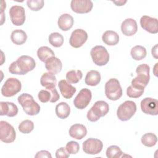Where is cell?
Masks as SVG:
<instances>
[{"instance_id":"obj_9","label":"cell","mask_w":158,"mask_h":158,"mask_svg":"<svg viewBox=\"0 0 158 158\" xmlns=\"http://www.w3.org/2000/svg\"><path fill=\"white\" fill-rule=\"evenodd\" d=\"M16 138L14 128L7 122H0V139L5 143H12Z\"/></svg>"},{"instance_id":"obj_20","label":"cell","mask_w":158,"mask_h":158,"mask_svg":"<svg viewBox=\"0 0 158 158\" xmlns=\"http://www.w3.org/2000/svg\"><path fill=\"white\" fill-rule=\"evenodd\" d=\"M45 67L46 70L53 74L59 73L62 68V64L57 57H52L45 62Z\"/></svg>"},{"instance_id":"obj_19","label":"cell","mask_w":158,"mask_h":158,"mask_svg":"<svg viewBox=\"0 0 158 158\" xmlns=\"http://www.w3.org/2000/svg\"><path fill=\"white\" fill-rule=\"evenodd\" d=\"M58 86L62 96L65 99L71 98L76 92V88L70 85L67 80H60Z\"/></svg>"},{"instance_id":"obj_12","label":"cell","mask_w":158,"mask_h":158,"mask_svg":"<svg viewBox=\"0 0 158 158\" xmlns=\"http://www.w3.org/2000/svg\"><path fill=\"white\" fill-rule=\"evenodd\" d=\"M9 15L12 23L16 26L22 25L25 21V11L21 6H13L10 8Z\"/></svg>"},{"instance_id":"obj_3","label":"cell","mask_w":158,"mask_h":158,"mask_svg":"<svg viewBox=\"0 0 158 158\" xmlns=\"http://www.w3.org/2000/svg\"><path fill=\"white\" fill-rule=\"evenodd\" d=\"M17 100L27 115L33 116L37 115L40 112V106L35 101L31 95L28 93H23L18 97Z\"/></svg>"},{"instance_id":"obj_11","label":"cell","mask_w":158,"mask_h":158,"mask_svg":"<svg viewBox=\"0 0 158 158\" xmlns=\"http://www.w3.org/2000/svg\"><path fill=\"white\" fill-rule=\"evenodd\" d=\"M92 98L91 91L88 88L81 89L73 100V104L76 108L83 109L88 106Z\"/></svg>"},{"instance_id":"obj_24","label":"cell","mask_w":158,"mask_h":158,"mask_svg":"<svg viewBox=\"0 0 158 158\" xmlns=\"http://www.w3.org/2000/svg\"><path fill=\"white\" fill-rule=\"evenodd\" d=\"M101 75L99 72L95 70L89 71L85 77V82L87 85L94 86L98 85L101 81Z\"/></svg>"},{"instance_id":"obj_13","label":"cell","mask_w":158,"mask_h":158,"mask_svg":"<svg viewBox=\"0 0 158 158\" xmlns=\"http://www.w3.org/2000/svg\"><path fill=\"white\" fill-rule=\"evenodd\" d=\"M88 40V34L83 29H76L71 33L69 43L71 46L78 48L82 46Z\"/></svg>"},{"instance_id":"obj_31","label":"cell","mask_w":158,"mask_h":158,"mask_svg":"<svg viewBox=\"0 0 158 158\" xmlns=\"http://www.w3.org/2000/svg\"><path fill=\"white\" fill-rule=\"evenodd\" d=\"M83 77L81 70H70L66 73V79L69 83H77Z\"/></svg>"},{"instance_id":"obj_16","label":"cell","mask_w":158,"mask_h":158,"mask_svg":"<svg viewBox=\"0 0 158 158\" xmlns=\"http://www.w3.org/2000/svg\"><path fill=\"white\" fill-rule=\"evenodd\" d=\"M140 25L144 30L150 33L156 34L158 32V23L156 18L143 15L140 19Z\"/></svg>"},{"instance_id":"obj_25","label":"cell","mask_w":158,"mask_h":158,"mask_svg":"<svg viewBox=\"0 0 158 158\" xmlns=\"http://www.w3.org/2000/svg\"><path fill=\"white\" fill-rule=\"evenodd\" d=\"M27 39L26 33L20 29L14 30L10 35V40L13 43L17 45H22L25 43Z\"/></svg>"},{"instance_id":"obj_41","label":"cell","mask_w":158,"mask_h":158,"mask_svg":"<svg viewBox=\"0 0 158 158\" xmlns=\"http://www.w3.org/2000/svg\"><path fill=\"white\" fill-rule=\"evenodd\" d=\"M35 158H40V157H48V158H51L52 156L50 154L49 152L46 150H42L40 151H38L36 154L35 156Z\"/></svg>"},{"instance_id":"obj_30","label":"cell","mask_w":158,"mask_h":158,"mask_svg":"<svg viewBox=\"0 0 158 158\" xmlns=\"http://www.w3.org/2000/svg\"><path fill=\"white\" fill-rule=\"evenodd\" d=\"M141 143L146 147H152L157 143V136L152 133H147L143 135L141 139Z\"/></svg>"},{"instance_id":"obj_2","label":"cell","mask_w":158,"mask_h":158,"mask_svg":"<svg viewBox=\"0 0 158 158\" xmlns=\"http://www.w3.org/2000/svg\"><path fill=\"white\" fill-rule=\"evenodd\" d=\"M149 70L150 67L148 64H143L138 65L136 69L138 75L132 80L131 85L135 88L144 90L149 81Z\"/></svg>"},{"instance_id":"obj_15","label":"cell","mask_w":158,"mask_h":158,"mask_svg":"<svg viewBox=\"0 0 158 158\" xmlns=\"http://www.w3.org/2000/svg\"><path fill=\"white\" fill-rule=\"evenodd\" d=\"M141 109L146 114L157 115L158 114L157 100L151 98H145L141 102Z\"/></svg>"},{"instance_id":"obj_22","label":"cell","mask_w":158,"mask_h":158,"mask_svg":"<svg viewBox=\"0 0 158 158\" xmlns=\"http://www.w3.org/2000/svg\"><path fill=\"white\" fill-rule=\"evenodd\" d=\"M73 18L69 14H63L58 19V27L62 31H68L73 25Z\"/></svg>"},{"instance_id":"obj_14","label":"cell","mask_w":158,"mask_h":158,"mask_svg":"<svg viewBox=\"0 0 158 158\" xmlns=\"http://www.w3.org/2000/svg\"><path fill=\"white\" fill-rule=\"evenodd\" d=\"M93 7V3L90 0H72L70 3L72 10L78 14L89 12Z\"/></svg>"},{"instance_id":"obj_17","label":"cell","mask_w":158,"mask_h":158,"mask_svg":"<svg viewBox=\"0 0 158 158\" xmlns=\"http://www.w3.org/2000/svg\"><path fill=\"white\" fill-rule=\"evenodd\" d=\"M122 33L127 36L134 35L138 30V25L136 20L133 19H127L123 21L121 25Z\"/></svg>"},{"instance_id":"obj_5","label":"cell","mask_w":158,"mask_h":158,"mask_svg":"<svg viewBox=\"0 0 158 158\" xmlns=\"http://www.w3.org/2000/svg\"><path fill=\"white\" fill-rule=\"evenodd\" d=\"M106 97L112 101H117L122 96V89L119 81L116 78L109 79L105 84Z\"/></svg>"},{"instance_id":"obj_35","label":"cell","mask_w":158,"mask_h":158,"mask_svg":"<svg viewBox=\"0 0 158 158\" xmlns=\"http://www.w3.org/2000/svg\"><path fill=\"white\" fill-rule=\"evenodd\" d=\"M43 0H28L27 1V6L33 11H38L41 9L44 6Z\"/></svg>"},{"instance_id":"obj_23","label":"cell","mask_w":158,"mask_h":158,"mask_svg":"<svg viewBox=\"0 0 158 158\" xmlns=\"http://www.w3.org/2000/svg\"><path fill=\"white\" fill-rule=\"evenodd\" d=\"M102 41L108 46L116 45L119 41V36L114 31L107 30L102 36Z\"/></svg>"},{"instance_id":"obj_36","label":"cell","mask_w":158,"mask_h":158,"mask_svg":"<svg viewBox=\"0 0 158 158\" xmlns=\"http://www.w3.org/2000/svg\"><path fill=\"white\" fill-rule=\"evenodd\" d=\"M144 93L143 89H139L133 87L131 85L129 86L127 89V94L128 97L131 98H138L142 96Z\"/></svg>"},{"instance_id":"obj_39","label":"cell","mask_w":158,"mask_h":158,"mask_svg":"<svg viewBox=\"0 0 158 158\" xmlns=\"http://www.w3.org/2000/svg\"><path fill=\"white\" fill-rule=\"evenodd\" d=\"M46 89L49 91L51 94V98L50 100L51 102H56L59 99L60 96L56 88V86H50L46 87Z\"/></svg>"},{"instance_id":"obj_38","label":"cell","mask_w":158,"mask_h":158,"mask_svg":"<svg viewBox=\"0 0 158 158\" xmlns=\"http://www.w3.org/2000/svg\"><path fill=\"white\" fill-rule=\"evenodd\" d=\"M38 97L41 102L46 103L48 101H50L51 98V94L50 91L47 89H41L38 93Z\"/></svg>"},{"instance_id":"obj_7","label":"cell","mask_w":158,"mask_h":158,"mask_svg":"<svg viewBox=\"0 0 158 158\" xmlns=\"http://www.w3.org/2000/svg\"><path fill=\"white\" fill-rule=\"evenodd\" d=\"M93 62L98 66H103L109 60V54L106 48L102 46L93 47L90 52Z\"/></svg>"},{"instance_id":"obj_6","label":"cell","mask_w":158,"mask_h":158,"mask_svg":"<svg viewBox=\"0 0 158 158\" xmlns=\"http://www.w3.org/2000/svg\"><path fill=\"white\" fill-rule=\"evenodd\" d=\"M136 111V105L132 101H126L121 104L117 110V115L119 120L127 121L134 115Z\"/></svg>"},{"instance_id":"obj_1","label":"cell","mask_w":158,"mask_h":158,"mask_svg":"<svg viewBox=\"0 0 158 158\" xmlns=\"http://www.w3.org/2000/svg\"><path fill=\"white\" fill-rule=\"evenodd\" d=\"M35 66V60L31 57L23 55L10 65L9 72L12 74L25 75L28 72L33 70Z\"/></svg>"},{"instance_id":"obj_37","label":"cell","mask_w":158,"mask_h":158,"mask_svg":"<svg viewBox=\"0 0 158 158\" xmlns=\"http://www.w3.org/2000/svg\"><path fill=\"white\" fill-rule=\"evenodd\" d=\"M65 149L69 154H75L79 151L80 146L77 142L71 141L67 143Z\"/></svg>"},{"instance_id":"obj_40","label":"cell","mask_w":158,"mask_h":158,"mask_svg":"<svg viewBox=\"0 0 158 158\" xmlns=\"http://www.w3.org/2000/svg\"><path fill=\"white\" fill-rule=\"evenodd\" d=\"M69 156L70 154H69L66 149L63 147L58 149L56 152V157L57 158H67Z\"/></svg>"},{"instance_id":"obj_18","label":"cell","mask_w":158,"mask_h":158,"mask_svg":"<svg viewBox=\"0 0 158 158\" xmlns=\"http://www.w3.org/2000/svg\"><path fill=\"white\" fill-rule=\"evenodd\" d=\"M1 112L0 115H7L8 117L15 116L19 111L17 106L13 102H1Z\"/></svg>"},{"instance_id":"obj_27","label":"cell","mask_w":158,"mask_h":158,"mask_svg":"<svg viewBox=\"0 0 158 158\" xmlns=\"http://www.w3.org/2000/svg\"><path fill=\"white\" fill-rule=\"evenodd\" d=\"M37 56L41 61L45 62L49 58L54 57V52L48 46H41L37 51Z\"/></svg>"},{"instance_id":"obj_10","label":"cell","mask_w":158,"mask_h":158,"mask_svg":"<svg viewBox=\"0 0 158 158\" xmlns=\"http://www.w3.org/2000/svg\"><path fill=\"white\" fill-rule=\"evenodd\" d=\"M102 148L103 143L98 139L90 138L83 143V151L88 154H98L102 151Z\"/></svg>"},{"instance_id":"obj_32","label":"cell","mask_w":158,"mask_h":158,"mask_svg":"<svg viewBox=\"0 0 158 158\" xmlns=\"http://www.w3.org/2000/svg\"><path fill=\"white\" fill-rule=\"evenodd\" d=\"M49 42L54 47L59 48L64 43L63 36L57 32H54L49 36Z\"/></svg>"},{"instance_id":"obj_28","label":"cell","mask_w":158,"mask_h":158,"mask_svg":"<svg viewBox=\"0 0 158 158\" xmlns=\"http://www.w3.org/2000/svg\"><path fill=\"white\" fill-rule=\"evenodd\" d=\"M130 54L134 60H140L143 59L146 56L147 51L144 47L140 45H137L134 46L131 49Z\"/></svg>"},{"instance_id":"obj_29","label":"cell","mask_w":158,"mask_h":158,"mask_svg":"<svg viewBox=\"0 0 158 158\" xmlns=\"http://www.w3.org/2000/svg\"><path fill=\"white\" fill-rule=\"evenodd\" d=\"M40 83L41 85L45 88L50 86H56L57 79L54 74L50 72H46L43 73L41 76Z\"/></svg>"},{"instance_id":"obj_8","label":"cell","mask_w":158,"mask_h":158,"mask_svg":"<svg viewBox=\"0 0 158 158\" xmlns=\"http://www.w3.org/2000/svg\"><path fill=\"white\" fill-rule=\"evenodd\" d=\"M22 88L21 82L15 78H9L1 88V94L5 97H12Z\"/></svg>"},{"instance_id":"obj_42","label":"cell","mask_w":158,"mask_h":158,"mask_svg":"<svg viewBox=\"0 0 158 158\" xmlns=\"http://www.w3.org/2000/svg\"><path fill=\"white\" fill-rule=\"evenodd\" d=\"M157 45L156 44L152 49V56L156 58V59H157Z\"/></svg>"},{"instance_id":"obj_21","label":"cell","mask_w":158,"mask_h":158,"mask_svg":"<svg viewBox=\"0 0 158 158\" xmlns=\"http://www.w3.org/2000/svg\"><path fill=\"white\" fill-rule=\"evenodd\" d=\"M69 132L72 138L76 139H81L86 135L87 129L83 125L77 123L70 127Z\"/></svg>"},{"instance_id":"obj_4","label":"cell","mask_w":158,"mask_h":158,"mask_svg":"<svg viewBox=\"0 0 158 158\" xmlns=\"http://www.w3.org/2000/svg\"><path fill=\"white\" fill-rule=\"evenodd\" d=\"M109 110V106L106 101H98L88 111L87 118L90 122H96L100 117L105 116Z\"/></svg>"},{"instance_id":"obj_34","label":"cell","mask_w":158,"mask_h":158,"mask_svg":"<svg viewBox=\"0 0 158 158\" xmlns=\"http://www.w3.org/2000/svg\"><path fill=\"white\" fill-rule=\"evenodd\" d=\"M34 129V123L30 120L22 121L19 125V130L24 134L30 133Z\"/></svg>"},{"instance_id":"obj_33","label":"cell","mask_w":158,"mask_h":158,"mask_svg":"<svg viewBox=\"0 0 158 158\" xmlns=\"http://www.w3.org/2000/svg\"><path fill=\"white\" fill-rule=\"evenodd\" d=\"M106 154L108 158H118L122 156L123 152L118 146L112 145L107 148Z\"/></svg>"},{"instance_id":"obj_26","label":"cell","mask_w":158,"mask_h":158,"mask_svg":"<svg viewBox=\"0 0 158 158\" xmlns=\"http://www.w3.org/2000/svg\"><path fill=\"white\" fill-rule=\"evenodd\" d=\"M56 114L57 116L61 119L67 118L70 113V108L69 105L65 102H61L56 106Z\"/></svg>"},{"instance_id":"obj_43","label":"cell","mask_w":158,"mask_h":158,"mask_svg":"<svg viewBox=\"0 0 158 158\" xmlns=\"http://www.w3.org/2000/svg\"><path fill=\"white\" fill-rule=\"evenodd\" d=\"M114 3H115L117 6H123V4H125L127 2V1H112Z\"/></svg>"}]
</instances>
